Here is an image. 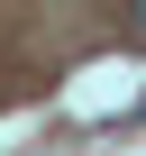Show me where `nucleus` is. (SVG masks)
Here are the masks:
<instances>
[{
  "instance_id": "obj_1",
  "label": "nucleus",
  "mask_w": 146,
  "mask_h": 156,
  "mask_svg": "<svg viewBox=\"0 0 146 156\" xmlns=\"http://www.w3.org/2000/svg\"><path fill=\"white\" fill-rule=\"evenodd\" d=\"M128 28H137V37H146V0H128Z\"/></svg>"
}]
</instances>
